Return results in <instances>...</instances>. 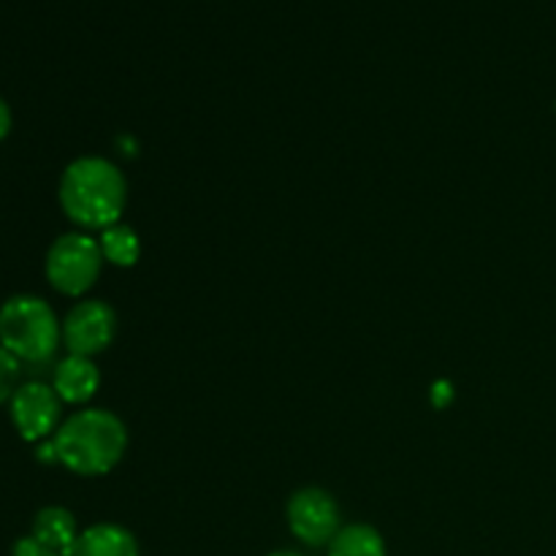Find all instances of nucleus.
Listing matches in <instances>:
<instances>
[{
    "label": "nucleus",
    "mask_w": 556,
    "mask_h": 556,
    "mask_svg": "<svg viewBox=\"0 0 556 556\" xmlns=\"http://www.w3.org/2000/svg\"><path fill=\"white\" fill-rule=\"evenodd\" d=\"M30 538H36L41 546L52 548V552L65 554L74 546L76 538H79V527H76V519L71 510L52 505V508L38 510L36 519H33Z\"/></svg>",
    "instance_id": "9d476101"
},
{
    "label": "nucleus",
    "mask_w": 556,
    "mask_h": 556,
    "mask_svg": "<svg viewBox=\"0 0 556 556\" xmlns=\"http://www.w3.org/2000/svg\"><path fill=\"white\" fill-rule=\"evenodd\" d=\"M269 556H302V554H293V552H275V554H269Z\"/></svg>",
    "instance_id": "dca6fc26"
},
{
    "label": "nucleus",
    "mask_w": 556,
    "mask_h": 556,
    "mask_svg": "<svg viewBox=\"0 0 556 556\" xmlns=\"http://www.w3.org/2000/svg\"><path fill=\"white\" fill-rule=\"evenodd\" d=\"M128 201L123 172L106 157H79L60 179V206L81 228H103L119 223Z\"/></svg>",
    "instance_id": "f257e3e1"
},
{
    "label": "nucleus",
    "mask_w": 556,
    "mask_h": 556,
    "mask_svg": "<svg viewBox=\"0 0 556 556\" xmlns=\"http://www.w3.org/2000/svg\"><path fill=\"white\" fill-rule=\"evenodd\" d=\"M54 454L76 476H106L128 448V429L109 410H79L60 424L52 438Z\"/></svg>",
    "instance_id": "f03ea898"
},
{
    "label": "nucleus",
    "mask_w": 556,
    "mask_h": 556,
    "mask_svg": "<svg viewBox=\"0 0 556 556\" xmlns=\"http://www.w3.org/2000/svg\"><path fill=\"white\" fill-rule=\"evenodd\" d=\"M16 380H20V358L11 356V353L0 345V402L14 396V391L20 389Z\"/></svg>",
    "instance_id": "ddd939ff"
},
{
    "label": "nucleus",
    "mask_w": 556,
    "mask_h": 556,
    "mask_svg": "<svg viewBox=\"0 0 556 556\" xmlns=\"http://www.w3.org/2000/svg\"><path fill=\"white\" fill-rule=\"evenodd\" d=\"M98 244H101L103 261H109L114 266H134L141 255L139 237H136L134 228L123 226V223H114V226L103 228Z\"/></svg>",
    "instance_id": "f8f14e48"
},
{
    "label": "nucleus",
    "mask_w": 556,
    "mask_h": 556,
    "mask_svg": "<svg viewBox=\"0 0 556 556\" xmlns=\"http://www.w3.org/2000/svg\"><path fill=\"white\" fill-rule=\"evenodd\" d=\"M329 556H386V541L375 527L348 525L329 543Z\"/></svg>",
    "instance_id": "9b49d317"
},
{
    "label": "nucleus",
    "mask_w": 556,
    "mask_h": 556,
    "mask_svg": "<svg viewBox=\"0 0 556 556\" xmlns=\"http://www.w3.org/2000/svg\"><path fill=\"white\" fill-rule=\"evenodd\" d=\"M9 130H11V109H9V103L0 98V141L9 136Z\"/></svg>",
    "instance_id": "2eb2a0df"
},
{
    "label": "nucleus",
    "mask_w": 556,
    "mask_h": 556,
    "mask_svg": "<svg viewBox=\"0 0 556 556\" xmlns=\"http://www.w3.org/2000/svg\"><path fill=\"white\" fill-rule=\"evenodd\" d=\"M98 386H101V372H98L92 358L71 356L68 353L54 367L52 389L58 391V396L65 405H85V402H90L96 396Z\"/></svg>",
    "instance_id": "6e6552de"
},
{
    "label": "nucleus",
    "mask_w": 556,
    "mask_h": 556,
    "mask_svg": "<svg viewBox=\"0 0 556 556\" xmlns=\"http://www.w3.org/2000/svg\"><path fill=\"white\" fill-rule=\"evenodd\" d=\"M288 527L304 546H329L342 530L340 505L324 489H302L288 500Z\"/></svg>",
    "instance_id": "423d86ee"
},
{
    "label": "nucleus",
    "mask_w": 556,
    "mask_h": 556,
    "mask_svg": "<svg viewBox=\"0 0 556 556\" xmlns=\"http://www.w3.org/2000/svg\"><path fill=\"white\" fill-rule=\"evenodd\" d=\"M63 556H139V546L125 527L92 525L79 532Z\"/></svg>",
    "instance_id": "1a4fd4ad"
},
{
    "label": "nucleus",
    "mask_w": 556,
    "mask_h": 556,
    "mask_svg": "<svg viewBox=\"0 0 556 556\" xmlns=\"http://www.w3.org/2000/svg\"><path fill=\"white\" fill-rule=\"evenodd\" d=\"M63 326L43 299L14 296L0 307V345L27 364H43L58 353Z\"/></svg>",
    "instance_id": "7ed1b4c3"
},
{
    "label": "nucleus",
    "mask_w": 556,
    "mask_h": 556,
    "mask_svg": "<svg viewBox=\"0 0 556 556\" xmlns=\"http://www.w3.org/2000/svg\"><path fill=\"white\" fill-rule=\"evenodd\" d=\"M103 253L87 233H63L47 253V280L63 296H81L101 275Z\"/></svg>",
    "instance_id": "20e7f679"
},
{
    "label": "nucleus",
    "mask_w": 556,
    "mask_h": 556,
    "mask_svg": "<svg viewBox=\"0 0 556 556\" xmlns=\"http://www.w3.org/2000/svg\"><path fill=\"white\" fill-rule=\"evenodd\" d=\"M117 334V315L106 302H79L63 320V342L71 356H98Z\"/></svg>",
    "instance_id": "0eeeda50"
},
{
    "label": "nucleus",
    "mask_w": 556,
    "mask_h": 556,
    "mask_svg": "<svg viewBox=\"0 0 556 556\" xmlns=\"http://www.w3.org/2000/svg\"><path fill=\"white\" fill-rule=\"evenodd\" d=\"M14 556H63V554H58V552H52V548L41 546L36 538H22V541H16Z\"/></svg>",
    "instance_id": "4468645a"
},
{
    "label": "nucleus",
    "mask_w": 556,
    "mask_h": 556,
    "mask_svg": "<svg viewBox=\"0 0 556 556\" xmlns=\"http://www.w3.org/2000/svg\"><path fill=\"white\" fill-rule=\"evenodd\" d=\"M9 413L22 440L43 443V440L54 438V432L60 429L63 400H60L52 386L25 383L9 400Z\"/></svg>",
    "instance_id": "39448f33"
}]
</instances>
